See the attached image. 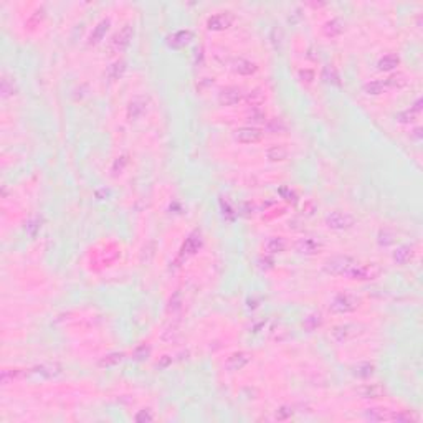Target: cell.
Segmentation results:
<instances>
[{
    "label": "cell",
    "mask_w": 423,
    "mask_h": 423,
    "mask_svg": "<svg viewBox=\"0 0 423 423\" xmlns=\"http://www.w3.org/2000/svg\"><path fill=\"white\" fill-rule=\"evenodd\" d=\"M356 263L357 261H354L349 256H336L332 260H329V263L326 265V271L331 273V275H338V276H341V275L349 276V273L352 268H354Z\"/></svg>",
    "instance_id": "cell-1"
},
{
    "label": "cell",
    "mask_w": 423,
    "mask_h": 423,
    "mask_svg": "<svg viewBox=\"0 0 423 423\" xmlns=\"http://www.w3.org/2000/svg\"><path fill=\"white\" fill-rule=\"evenodd\" d=\"M354 217L347 212H332L326 217V223L332 230H347L354 225Z\"/></svg>",
    "instance_id": "cell-2"
},
{
    "label": "cell",
    "mask_w": 423,
    "mask_h": 423,
    "mask_svg": "<svg viewBox=\"0 0 423 423\" xmlns=\"http://www.w3.org/2000/svg\"><path fill=\"white\" fill-rule=\"evenodd\" d=\"M357 296L354 294H349V293H344V294H339L334 297V301L331 303V309L334 312H350L357 308Z\"/></svg>",
    "instance_id": "cell-3"
},
{
    "label": "cell",
    "mask_w": 423,
    "mask_h": 423,
    "mask_svg": "<svg viewBox=\"0 0 423 423\" xmlns=\"http://www.w3.org/2000/svg\"><path fill=\"white\" fill-rule=\"evenodd\" d=\"M235 140L240 144H256L263 139L261 129L253 128V126H245L240 128L238 131H235Z\"/></svg>",
    "instance_id": "cell-4"
},
{
    "label": "cell",
    "mask_w": 423,
    "mask_h": 423,
    "mask_svg": "<svg viewBox=\"0 0 423 423\" xmlns=\"http://www.w3.org/2000/svg\"><path fill=\"white\" fill-rule=\"evenodd\" d=\"M132 28L131 25H124V28H121L119 32H117L114 37H113V40L109 42V50H111L113 53H119L122 51L126 46L131 43V38H132Z\"/></svg>",
    "instance_id": "cell-5"
},
{
    "label": "cell",
    "mask_w": 423,
    "mask_h": 423,
    "mask_svg": "<svg viewBox=\"0 0 423 423\" xmlns=\"http://www.w3.org/2000/svg\"><path fill=\"white\" fill-rule=\"evenodd\" d=\"M233 22H235V17L230 12H220V13L212 15V17L208 19V22H207V25H208L210 30H215V32H218V30H225V28L232 27Z\"/></svg>",
    "instance_id": "cell-6"
},
{
    "label": "cell",
    "mask_w": 423,
    "mask_h": 423,
    "mask_svg": "<svg viewBox=\"0 0 423 423\" xmlns=\"http://www.w3.org/2000/svg\"><path fill=\"white\" fill-rule=\"evenodd\" d=\"M243 98V93H241L238 88H235V86H230V88H225L220 96H218V101H220L222 106H233L237 104L238 101H241Z\"/></svg>",
    "instance_id": "cell-7"
},
{
    "label": "cell",
    "mask_w": 423,
    "mask_h": 423,
    "mask_svg": "<svg viewBox=\"0 0 423 423\" xmlns=\"http://www.w3.org/2000/svg\"><path fill=\"white\" fill-rule=\"evenodd\" d=\"M296 250H297L299 253H304V255H314V253H318L319 250H321V243H319L318 240L311 238V237H308V238H301V240L296 243Z\"/></svg>",
    "instance_id": "cell-8"
},
{
    "label": "cell",
    "mask_w": 423,
    "mask_h": 423,
    "mask_svg": "<svg viewBox=\"0 0 423 423\" xmlns=\"http://www.w3.org/2000/svg\"><path fill=\"white\" fill-rule=\"evenodd\" d=\"M263 246L268 253H283L288 248V240L283 237H271L265 241Z\"/></svg>",
    "instance_id": "cell-9"
},
{
    "label": "cell",
    "mask_w": 423,
    "mask_h": 423,
    "mask_svg": "<svg viewBox=\"0 0 423 423\" xmlns=\"http://www.w3.org/2000/svg\"><path fill=\"white\" fill-rule=\"evenodd\" d=\"M266 157H268L271 162H281V161H286L288 157V149L285 146H271L268 151H266Z\"/></svg>",
    "instance_id": "cell-10"
},
{
    "label": "cell",
    "mask_w": 423,
    "mask_h": 423,
    "mask_svg": "<svg viewBox=\"0 0 423 423\" xmlns=\"http://www.w3.org/2000/svg\"><path fill=\"white\" fill-rule=\"evenodd\" d=\"M144 111H146V101L143 98H136V99L131 101L129 109H128V116H129V119L132 121V119H137V117Z\"/></svg>",
    "instance_id": "cell-11"
},
{
    "label": "cell",
    "mask_w": 423,
    "mask_h": 423,
    "mask_svg": "<svg viewBox=\"0 0 423 423\" xmlns=\"http://www.w3.org/2000/svg\"><path fill=\"white\" fill-rule=\"evenodd\" d=\"M233 69L235 72H237L238 75H241V76H250V75H253L255 72H256V66L252 63V61H248V60H237L235 61V66H233Z\"/></svg>",
    "instance_id": "cell-12"
},
{
    "label": "cell",
    "mask_w": 423,
    "mask_h": 423,
    "mask_svg": "<svg viewBox=\"0 0 423 423\" xmlns=\"http://www.w3.org/2000/svg\"><path fill=\"white\" fill-rule=\"evenodd\" d=\"M398 65V57L397 55H387L379 61V68L382 72H389V69H394Z\"/></svg>",
    "instance_id": "cell-13"
},
{
    "label": "cell",
    "mask_w": 423,
    "mask_h": 423,
    "mask_svg": "<svg viewBox=\"0 0 423 423\" xmlns=\"http://www.w3.org/2000/svg\"><path fill=\"white\" fill-rule=\"evenodd\" d=\"M382 387L380 385H375V383H372V385H365L362 389V397L364 398H379L382 395Z\"/></svg>",
    "instance_id": "cell-14"
},
{
    "label": "cell",
    "mask_w": 423,
    "mask_h": 423,
    "mask_svg": "<svg viewBox=\"0 0 423 423\" xmlns=\"http://www.w3.org/2000/svg\"><path fill=\"white\" fill-rule=\"evenodd\" d=\"M367 417L371 420H390L392 415L389 413L387 409H372L367 412Z\"/></svg>",
    "instance_id": "cell-15"
},
{
    "label": "cell",
    "mask_w": 423,
    "mask_h": 423,
    "mask_svg": "<svg viewBox=\"0 0 423 423\" xmlns=\"http://www.w3.org/2000/svg\"><path fill=\"white\" fill-rule=\"evenodd\" d=\"M394 258H395V261H398V263H407L410 260V248L409 246L398 248L395 252V255H394Z\"/></svg>",
    "instance_id": "cell-16"
},
{
    "label": "cell",
    "mask_w": 423,
    "mask_h": 423,
    "mask_svg": "<svg viewBox=\"0 0 423 423\" xmlns=\"http://www.w3.org/2000/svg\"><path fill=\"white\" fill-rule=\"evenodd\" d=\"M250 121H253V122H261V121H265V117H266V114L261 111V109H258V108H253L252 109V113H250Z\"/></svg>",
    "instance_id": "cell-17"
}]
</instances>
